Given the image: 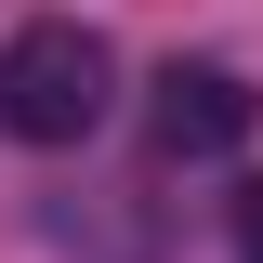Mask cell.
Returning <instances> with one entry per match:
<instances>
[{"mask_svg":"<svg viewBox=\"0 0 263 263\" xmlns=\"http://www.w3.org/2000/svg\"><path fill=\"white\" fill-rule=\"evenodd\" d=\"M250 119H263V92L237 79V66H211V53L184 66V53H171L158 66V105H145V145H158V158H237Z\"/></svg>","mask_w":263,"mask_h":263,"instance_id":"7a4b0ae2","label":"cell"},{"mask_svg":"<svg viewBox=\"0 0 263 263\" xmlns=\"http://www.w3.org/2000/svg\"><path fill=\"white\" fill-rule=\"evenodd\" d=\"M237 263H263V184H237Z\"/></svg>","mask_w":263,"mask_h":263,"instance_id":"3957f363","label":"cell"},{"mask_svg":"<svg viewBox=\"0 0 263 263\" xmlns=\"http://www.w3.org/2000/svg\"><path fill=\"white\" fill-rule=\"evenodd\" d=\"M105 92H119V53H105L79 13L13 27V53H0V132H27V145H79V132L105 119Z\"/></svg>","mask_w":263,"mask_h":263,"instance_id":"6da1fadb","label":"cell"}]
</instances>
